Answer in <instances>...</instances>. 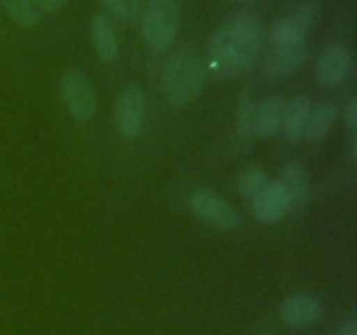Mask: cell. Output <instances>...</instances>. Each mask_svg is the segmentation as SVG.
Masks as SVG:
<instances>
[{
	"label": "cell",
	"instance_id": "7",
	"mask_svg": "<svg viewBox=\"0 0 357 335\" xmlns=\"http://www.w3.org/2000/svg\"><path fill=\"white\" fill-rule=\"evenodd\" d=\"M251 211L255 218L261 223H278L291 213V204L284 187L279 180L268 181L253 199H251Z\"/></svg>",
	"mask_w": 357,
	"mask_h": 335
},
{
	"label": "cell",
	"instance_id": "27",
	"mask_svg": "<svg viewBox=\"0 0 357 335\" xmlns=\"http://www.w3.org/2000/svg\"><path fill=\"white\" fill-rule=\"evenodd\" d=\"M352 159L357 161V143L354 142V145H352Z\"/></svg>",
	"mask_w": 357,
	"mask_h": 335
},
{
	"label": "cell",
	"instance_id": "19",
	"mask_svg": "<svg viewBox=\"0 0 357 335\" xmlns=\"http://www.w3.org/2000/svg\"><path fill=\"white\" fill-rule=\"evenodd\" d=\"M268 177L264 170L260 168H246V170L241 171L236 178V185H237V191L244 195V198H250L253 199L265 185L268 184Z\"/></svg>",
	"mask_w": 357,
	"mask_h": 335
},
{
	"label": "cell",
	"instance_id": "3",
	"mask_svg": "<svg viewBox=\"0 0 357 335\" xmlns=\"http://www.w3.org/2000/svg\"><path fill=\"white\" fill-rule=\"evenodd\" d=\"M180 27L178 0H149L142 17L145 44L153 52H164L174 42Z\"/></svg>",
	"mask_w": 357,
	"mask_h": 335
},
{
	"label": "cell",
	"instance_id": "16",
	"mask_svg": "<svg viewBox=\"0 0 357 335\" xmlns=\"http://www.w3.org/2000/svg\"><path fill=\"white\" fill-rule=\"evenodd\" d=\"M307 28H303L293 16L278 20L271 28L272 45H291L305 42Z\"/></svg>",
	"mask_w": 357,
	"mask_h": 335
},
{
	"label": "cell",
	"instance_id": "1",
	"mask_svg": "<svg viewBox=\"0 0 357 335\" xmlns=\"http://www.w3.org/2000/svg\"><path fill=\"white\" fill-rule=\"evenodd\" d=\"M261 23L250 13H241L216 28L208 44L209 70L215 79L229 80L250 72L260 56Z\"/></svg>",
	"mask_w": 357,
	"mask_h": 335
},
{
	"label": "cell",
	"instance_id": "13",
	"mask_svg": "<svg viewBox=\"0 0 357 335\" xmlns=\"http://www.w3.org/2000/svg\"><path fill=\"white\" fill-rule=\"evenodd\" d=\"M91 40L100 59L107 65H114L119 59V38L114 24L105 14H96L91 21Z\"/></svg>",
	"mask_w": 357,
	"mask_h": 335
},
{
	"label": "cell",
	"instance_id": "8",
	"mask_svg": "<svg viewBox=\"0 0 357 335\" xmlns=\"http://www.w3.org/2000/svg\"><path fill=\"white\" fill-rule=\"evenodd\" d=\"M352 68V52L344 44H331L319 54L316 66L317 82L323 87H335L347 79Z\"/></svg>",
	"mask_w": 357,
	"mask_h": 335
},
{
	"label": "cell",
	"instance_id": "5",
	"mask_svg": "<svg viewBox=\"0 0 357 335\" xmlns=\"http://www.w3.org/2000/svg\"><path fill=\"white\" fill-rule=\"evenodd\" d=\"M188 208L192 215L197 216L201 222L220 230H234L243 223V218L237 209L232 208V204L208 191L192 194L188 199Z\"/></svg>",
	"mask_w": 357,
	"mask_h": 335
},
{
	"label": "cell",
	"instance_id": "9",
	"mask_svg": "<svg viewBox=\"0 0 357 335\" xmlns=\"http://www.w3.org/2000/svg\"><path fill=\"white\" fill-rule=\"evenodd\" d=\"M305 42L291 45H272L271 52L264 59V72L271 79H284L293 75L303 66L307 59Z\"/></svg>",
	"mask_w": 357,
	"mask_h": 335
},
{
	"label": "cell",
	"instance_id": "18",
	"mask_svg": "<svg viewBox=\"0 0 357 335\" xmlns=\"http://www.w3.org/2000/svg\"><path fill=\"white\" fill-rule=\"evenodd\" d=\"M253 114L255 103L250 91L244 89L239 98V103L236 108V119H234V131H236L237 142H248L253 135Z\"/></svg>",
	"mask_w": 357,
	"mask_h": 335
},
{
	"label": "cell",
	"instance_id": "24",
	"mask_svg": "<svg viewBox=\"0 0 357 335\" xmlns=\"http://www.w3.org/2000/svg\"><path fill=\"white\" fill-rule=\"evenodd\" d=\"M335 335H357V320L356 318H352V320H349L347 323L342 325Z\"/></svg>",
	"mask_w": 357,
	"mask_h": 335
},
{
	"label": "cell",
	"instance_id": "26",
	"mask_svg": "<svg viewBox=\"0 0 357 335\" xmlns=\"http://www.w3.org/2000/svg\"><path fill=\"white\" fill-rule=\"evenodd\" d=\"M229 2H232V3H257V2H261V0H229Z\"/></svg>",
	"mask_w": 357,
	"mask_h": 335
},
{
	"label": "cell",
	"instance_id": "22",
	"mask_svg": "<svg viewBox=\"0 0 357 335\" xmlns=\"http://www.w3.org/2000/svg\"><path fill=\"white\" fill-rule=\"evenodd\" d=\"M345 124L349 126V129L356 131V128H357V100L356 98H351V101L347 103V108H345Z\"/></svg>",
	"mask_w": 357,
	"mask_h": 335
},
{
	"label": "cell",
	"instance_id": "15",
	"mask_svg": "<svg viewBox=\"0 0 357 335\" xmlns=\"http://www.w3.org/2000/svg\"><path fill=\"white\" fill-rule=\"evenodd\" d=\"M337 114L338 107L333 101H324V103L312 108L309 117V124H307L305 129L307 138L312 143L323 142V140L326 138L328 133H330L331 126H333L335 119H337Z\"/></svg>",
	"mask_w": 357,
	"mask_h": 335
},
{
	"label": "cell",
	"instance_id": "28",
	"mask_svg": "<svg viewBox=\"0 0 357 335\" xmlns=\"http://www.w3.org/2000/svg\"><path fill=\"white\" fill-rule=\"evenodd\" d=\"M265 335H272V334H265Z\"/></svg>",
	"mask_w": 357,
	"mask_h": 335
},
{
	"label": "cell",
	"instance_id": "25",
	"mask_svg": "<svg viewBox=\"0 0 357 335\" xmlns=\"http://www.w3.org/2000/svg\"><path fill=\"white\" fill-rule=\"evenodd\" d=\"M129 2V20H135L142 9V0H128Z\"/></svg>",
	"mask_w": 357,
	"mask_h": 335
},
{
	"label": "cell",
	"instance_id": "23",
	"mask_svg": "<svg viewBox=\"0 0 357 335\" xmlns=\"http://www.w3.org/2000/svg\"><path fill=\"white\" fill-rule=\"evenodd\" d=\"M38 9L45 10V13H58L63 6H65L66 0H31Z\"/></svg>",
	"mask_w": 357,
	"mask_h": 335
},
{
	"label": "cell",
	"instance_id": "2",
	"mask_svg": "<svg viewBox=\"0 0 357 335\" xmlns=\"http://www.w3.org/2000/svg\"><path fill=\"white\" fill-rule=\"evenodd\" d=\"M206 63L194 47H181L167 59L160 77V89L174 107H187L199 96L204 84Z\"/></svg>",
	"mask_w": 357,
	"mask_h": 335
},
{
	"label": "cell",
	"instance_id": "4",
	"mask_svg": "<svg viewBox=\"0 0 357 335\" xmlns=\"http://www.w3.org/2000/svg\"><path fill=\"white\" fill-rule=\"evenodd\" d=\"M59 96L73 121L86 122L96 114V87L82 68H72L63 75Z\"/></svg>",
	"mask_w": 357,
	"mask_h": 335
},
{
	"label": "cell",
	"instance_id": "11",
	"mask_svg": "<svg viewBox=\"0 0 357 335\" xmlns=\"http://www.w3.org/2000/svg\"><path fill=\"white\" fill-rule=\"evenodd\" d=\"M286 101L282 96L265 98L260 105L255 107L253 114V135L260 140H271L281 131L282 115H284Z\"/></svg>",
	"mask_w": 357,
	"mask_h": 335
},
{
	"label": "cell",
	"instance_id": "14",
	"mask_svg": "<svg viewBox=\"0 0 357 335\" xmlns=\"http://www.w3.org/2000/svg\"><path fill=\"white\" fill-rule=\"evenodd\" d=\"M314 105L312 100L305 94L302 96H295L286 103L284 115H282V131L284 136L291 143H296L305 136L307 124H309L310 112H312Z\"/></svg>",
	"mask_w": 357,
	"mask_h": 335
},
{
	"label": "cell",
	"instance_id": "17",
	"mask_svg": "<svg viewBox=\"0 0 357 335\" xmlns=\"http://www.w3.org/2000/svg\"><path fill=\"white\" fill-rule=\"evenodd\" d=\"M0 3L7 10L10 20L20 24V27L35 28L37 24H40V9L31 0H0Z\"/></svg>",
	"mask_w": 357,
	"mask_h": 335
},
{
	"label": "cell",
	"instance_id": "20",
	"mask_svg": "<svg viewBox=\"0 0 357 335\" xmlns=\"http://www.w3.org/2000/svg\"><path fill=\"white\" fill-rule=\"evenodd\" d=\"M291 16L295 17L303 28L310 30V28L314 27V23L317 21V16H319V7H317V3L314 2H305L302 3V6L291 14Z\"/></svg>",
	"mask_w": 357,
	"mask_h": 335
},
{
	"label": "cell",
	"instance_id": "10",
	"mask_svg": "<svg viewBox=\"0 0 357 335\" xmlns=\"http://www.w3.org/2000/svg\"><path fill=\"white\" fill-rule=\"evenodd\" d=\"M323 316V302L309 293L288 297L281 306V318L289 327H310L319 323Z\"/></svg>",
	"mask_w": 357,
	"mask_h": 335
},
{
	"label": "cell",
	"instance_id": "21",
	"mask_svg": "<svg viewBox=\"0 0 357 335\" xmlns=\"http://www.w3.org/2000/svg\"><path fill=\"white\" fill-rule=\"evenodd\" d=\"M101 6L117 20H129V2L128 0H100Z\"/></svg>",
	"mask_w": 357,
	"mask_h": 335
},
{
	"label": "cell",
	"instance_id": "6",
	"mask_svg": "<svg viewBox=\"0 0 357 335\" xmlns=\"http://www.w3.org/2000/svg\"><path fill=\"white\" fill-rule=\"evenodd\" d=\"M145 91L139 84H129L121 91L115 103V124L122 138L136 140L145 121Z\"/></svg>",
	"mask_w": 357,
	"mask_h": 335
},
{
	"label": "cell",
	"instance_id": "12",
	"mask_svg": "<svg viewBox=\"0 0 357 335\" xmlns=\"http://www.w3.org/2000/svg\"><path fill=\"white\" fill-rule=\"evenodd\" d=\"M278 180L288 194L291 211H300V209L305 208L310 198V181L305 166L298 161L288 163L282 168Z\"/></svg>",
	"mask_w": 357,
	"mask_h": 335
}]
</instances>
